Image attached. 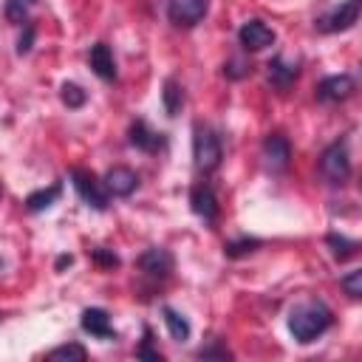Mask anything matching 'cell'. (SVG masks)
Segmentation results:
<instances>
[{
	"mask_svg": "<svg viewBox=\"0 0 362 362\" xmlns=\"http://www.w3.org/2000/svg\"><path fill=\"white\" fill-rule=\"evenodd\" d=\"M161 102L167 116H178L184 107V88L178 79H164V90H161Z\"/></svg>",
	"mask_w": 362,
	"mask_h": 362,
	"instance_id": "obj_17",
	"label": "cell"
},
{
	"mask_svg": "<svg viewBox=\"0 0 362 362\" xmlns=\"http://www.w3.org/2000/svg\"><path fill=\"white\" fill-rule=\"evenodd\" d=\"M356 17H359V0H345L337 8H331L325 17H320L317 20V28L325 31V34L345 31V28H351L356 23Z\"/></svg>",
	"mask_w": 362,
	"mask_h": 362,
	"instance_id": "obj_6",
	"label": "cell"
},
{
	"mask_svg": "<svg viewBox=\"0 0 362 362\" xmlns=\"http://www.w3.org/2000/svg\"><path fill=\"white\" fill-rule=\"evenodd\" d=\"M320 173L325 175L328 184H345L351 178V156L345 141H334L322 150L320 156Z\"/></svg>",
	"mask_w": 362,
	"mask_h": 362,
	"instance_id": "obj_3",
	"label": "cell"
},
{
	"mask_svg": "<svg viewBox=\"0 0 362 362\" xmlns=\"http://www.w3.org/2000/svg\"><path fill=\"white\" fill-rule=\"evenodd\" d=\"M85 356H88L85 348L76 345V342H71V345H59V348L48 351V359H76V362H82Z\"/></svg>",
	"mask_w": 362,
	"mask_h": 362,
	"instance_id": "obj_22",
	"label": "cell"
},
{
	"mask_svg": "<svg viewBox=\"0 0 362 362\" xmlns=\"http://www.w3.org/2000/svg\"><path fill=\"white\" fill-rule=\"evenodd\" d=\"M82 331H88L90 337H99V339H116V328H113L105 308H85L82 311Z\"/></svg>",
	"mask_w": 362,
	"mask_h": 362,
	"instance_id": "obj_14",
	"label": "cell"
},
{
	"mask_svg": "<svg viewBox=\"0 0 362 362\" xmlns=\"http://www.w3.org/2000/svg\"><path fill=\"white\" fill-rule=\"evenodd\" d=\"M164 322H167V331H170L173 339H178V342L189 339V322L175 308H164Z\"/></svg>",
	"mask_w": 362,
	"mask_h": 362,
	"instance_id": "obj_19",
	"label": "cell"
},
{
	"mask_svg": "<svg viewBox=\"0 0 362 362\" xmlns=\"http://www.w3.org/2000/svg\"><path fill=\"white\" fill-rule=\"evenodd\" d=\"M139 187V175L130 170V167H110L107 175H105V189L116 198H127L133 195Z\"/></svg>",
	"mask_w": 362,
	"mask_h": 362,
	"instance_id": "obj_13",
	"label": "cell"
},
{
	"mask_svg": "<svg viewBox=\"0 0 362 362\" xmlns=\"http://www.w3.org/2000/svg\"><path fill=\"white\" fill-rule=\"evenodd\" d=\"M31 42H34V25H25V34L20 37V45H17V51H20V54H25V51L31 48Z\"/></svg>",
	"mask_w": 362,
	"mask_h": 362,
	"instance_id": "obj_30",
	"label": "cell"
},
{
	"mask_svg": "<svg viewBox=\"0 0 362 362\" xmlns=\"http://www.w3.org/2000/svg\"><path fill=\"white\" fill-rule=\"evenodd\" d=\"M297 74H300L297 62H286L283 57H274V59L269 62V79H272L280 90H286V88L297 79Z\"/></svg>",
	"mask_w": 362,
	"mask_h": 362,
	"instance_id": "obj_16",
	"label": "cell"
},
{
	"mask_svg": "<svg viewBox=\"0 0 362 362\" xmlns=\"http://www.w3.org/2000/svg\"><path fill=\"white\" fill-rule=\"evenodd\" d=\"M198 356H201V359H209V356H221V359H229L232 354H229L223 345H218V342H215L212 348H201V351H198Z\"/></svg>",
	"mask_w": 362,
	"mask_h": 362,
	"instance_id": "obj_28",
	"label": "cell"
},
{
	"mask_svg": "<svg viewBox=\"0 0 362 362\" xmlns=\"http://www.w3.org/2000/svg\"><path fill=\"white\" fill-rule=\"evenodd\" d=\"M238 40L246 51H263L274 42V31L263 23V20H246L238 31Z\"/></svg>",
	"mask_w": 362,
	"mask_h": 362,
	"instance_id": "obj_8",
	"label": "cell"
},
{
	"mask_svg": "<svg viewBox=\"0 0 362 362\" xmlns=\"http://www.w3.org/2000/svg\"><path fill=\"white\" fill-rule=\"evenodd\" d=\"M334 322L331 308L322 300H303L288 311V331L297 342H314L320 334H325Z\"/></svg>",
	"mask_w": 362,
	"mask_h": 362,
	"instance_id": "obj_1",
	"label": "cell"
},
{
	"mask_svg": "<svg viewBox=\"0 0 362 362\" xmlns=\"http://www.w3.org/2000/svg\"><path fill=\"white\" fill-rule=\"evenodd\" d=\"M85 99H88V93H85L79 85H74V82H65V85H62V102H65L68 107H82Z\"/></svg>",
	"mask_w": 362,
	"mask_h": 362,
	"instance_id": "obj_23",
	"label": "cell"
},
{
	"mask_svg": "<svg viewBox=\"0 0 362 362\" xmlns=\"http://www.w3.org/2000/svg\"><path fill=\"white\" fill-rule=\"evenodd\" d=\"M246 71H249V68H246L243 62H238V59H229V62L223 65V74H226V76H232V79H240Z\"/></svg>",
	"mask_w": 362,
	"mask_h": 362,
	"instance_id": "obj_27",
	"label": "cell"
},
{
	"mask_svg": "<svg viewBox=\"0 0 362 362\" xmlns=\"http://www.w3.org/2000/svg\"><path fill=\"white\" fill-rule=\"evenodd\" d=\"M257 246H260V240H257V238H243V240H232V243H226V246H223V252H226L229 257H243V255L255 252Z\"/></svg>",
	"mask_w": 362,
	"mask_h": 362,
	"instance_id": "obj_21",
	"label": "cell"
},
{
	"mask_svg": "<svg viewBox=\"0 0 362 362\" xmlns=\"http://www.w3.org/2000/svg\"><path fill=\"white\" fill-rule=\"evenodd\" d=\"M173 266H175L173 255H170L167 249H161V246H153V249H147V252L139 257V269H141L147 277H153V280L170 277Z\"/></svg>",
	"mask_w": 362,
	"mask_h": 362,
	"instance_id": "obj_9",
	"label": "cell"
},
{
	"mask_svg": "<svg viewBox=\"0 0 362 362\" xmlns=\"http://www.w3.org/2000/svg\"><path fill=\"white\" fill-rule=\"evenodd\" d=\"M192 158H195V167L198 173L209 175L221 167V158H223V144H221V136L206 127V124H195V133H192Z\"/></svg>",
	"mask_w": 362,
	"mask_h": 362,
	"instance_id": "obj_2",
	"label": "cell"
},
{
	"mask_svg": "<svg viewBox=\"0 0 362 362\" xmlns=\"http://www.w3.org/2000/svg\"><path fill=\"white\" fill-rule=\"evenodd\" d=\"M25 3H31V0H25Z\"/></svg>",
	"mask_w": 362,
	"mask_h": 362,
	"instance_id": "obj_31",
	"label": "cell"
},
{
	"mask_svg": "<svg viewBox=\"0 0 362 362\" xmlns=\"http://www.w3.org/2000/svg\"><path fill=\"white\" fill-rule=\"evenodd\" d=\"M59 192H62L59 184H54V187H48V189H37V192H31V195L25 198V206H28L31 212H42V209H48V206L59 198Z\"/></svg>",
	"mask_w": 362,
	"mask_h": 362,
	"instance_id": "obj_18",
	"label": "cell"
},
{
	"mask_svg": "<svg viewBox=\"0 0 362 362\" xmlns=\"http://www.w3.org/2000/svg\"><path fill=\"white\" fill-rule=\"evenodd\" d=\"M354 76L351 74H337V76H325L317 85V99L320 102H345L354 93Z\"/></svg>",
	"mask_w": 362,
	"mask_h": 362,
	"instance_id": "obj_11",
	"label": "cell"
},
{
	"mask_svg": "<svg viewBox=\"0 0 362 362\" xmlns=\"http://www.w3.org/2000/svg\"><path fill=\"white\" fill-rule=\"evenodd\" d=\"M6 17L11 23H23L25 20V3L23 0H8L6 3Z\"/></svg>",
	"mask_w": 362,
	"mask_h": 362,
	"instance_id": "obj_25",
	"label": "cell"
},
{
	"mask_svg": "<svg viewBox=\"0 0 362 362\" xmlns=\"http://www.w3.org/2000/svg\"><path fill=\"white\" fill-rule=\"evenodd\" d=\"M209 11V0H167V17L178 28L198 25Z\"/></svg>",
	"mask_w": 362,
	"mask_h": 362,
	"instance_id": "obj_5",
	"label": "cell"
},
{
	"mask_svg": "<svg viewBox=\"0 0 362 362\" xmlns=\"http://www.w3.org/2000/svg\"><path fill=\"white\" fill-rule=\"evenodd\" d=\"M339 286L345 288V294H348V297L359 300V297H362V272H359V269H354L351 274H345V277L339 280Z\"/></svg>",
	"mask_w": 362,
	"mask_h": 362,
	"instance_id": "obj_24",
	"label": "cell"
},
{
	"mask_svg": "<svg viewBox=\"0 0 362 362\" xmlns=\"http://www.w3.org/2000/svg\"><path fill=\"white\" fill-rule=\"evenodd\" d=\"M189 204H192V212H195L198 218H204L206 223L218 221L221 206H218V195H215V189H212L209 184H204V181L195 184L192 192H189Z\"/></svg>",
	"mask_w": 362,
	"mask_h": 362,
	"instance_id": "obj_10",
	"label": "cell"
},
{
	"mask_svg": "<svg viewBox=\"0 0 362 362\" xmlns=\"http://www.w3.org/2000/svg\"><path fill=\"white\" fill-rule=\"evenodd\" d=\"M127 136H130V144H133L136 150H144V153H158V150L167 147V136L158 133V130H153L144 119H136V122L130 124Z\"/></svg>",
	"mask_w": 362,
	"mask_h": 362,
	"instance_id": "obj_7",
	"label": "cell"
},
{
	"mask_svg": "<svg viewBox=\"0 0 362 362\" xmlns=\"http://www.w3.org/2000/svg\"><path fill=\"white\" fill-rule=\"evenodd\" d=\"M71 181H74L76 195H79L88 206H93V209H107L110 192L105 189V181H99L93 173H88V170H82V167H74V170H71Z\"/></svg>",
	"mask_w": 362,
	"mask_h": 362,
	"instance_id": "obj_4",
	"label": "cell"
},
{
	"mask_svg": "<svg viewBox=\"0 0 362 362\" xmlns=\"http://www.w3.org/2000/svg\"><path fill=\"white\" fill-rule=\"evenodd\" d=\"M328 246H331V252H334L337 260H348L359 249V243L356 240H348L345 235H328Z\"/></svg>",
	"mask_w": 362,
	"mask_h": 362,
	"instance_id": "obj_20",
	"label": "cell"
},
{
	"mask_svg": "<svg viewBox=\"0 0 362 362\" xmlns=\"http://www.w3.org/2000/svg\"><path fill=\"white\" fill-rule=\"evenodd\" d=\"M150 339H153V337H150V328H147V331H144V342H141V348L136 351V356H139V359H153V362H158L161 354L150 348Z\"/></svg>",
	"mask_w": 362,
	"mask_h": 362,
	"instance_id": "obj_26",
	"label": "cell"
},
{
	"mask_svg": "<svg viewBox=\"0 0 362 362\" xmlns=\"http://www.w3.org/2000/svg\"><path fill=\"white\" fill-rule=\"evenodd\" d=\"M88 62H90V68H93V74L99 79H105V82H113L116 79V59H113L107 42H96L90 48V54H88Z\"/></svg>",
	"mask_w": 362,
	"mask_h": 362,
	"instance_id": "obj_15",
	"label": "cell"
},
{
	"mask_svg": "<svg viewBox=\"0 0 362 362\" xmlns=\"http://www.w3.org/2000/svg\"><path fill=\"white\" fill-rule=\"evenodd\" d=\"M263 158L272 170H286L291 161V144L283 133H269L263 139Z\"/></svg>",
	"mask_w": 362,
	"mask_h": 362,
	"instance_id": "obj_12",
	"label": "cell"
},
{
	"mask_svg": "<svg viewBox=\"0 0 362 362\" xmlns=\"http://www.w3.org/2000/svg\"><path fill=\"white\" fill-rule=\"evenodd\" d=\"M93 260L102 263V266H119V257L110 255V252H105V249H96V252H93Z\"/></svg>",
	"mask_w": 362,
	"mask_h": 362,
	"instance_id": "obj_29",
	"label": "cell"
}]
</instances>
